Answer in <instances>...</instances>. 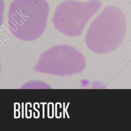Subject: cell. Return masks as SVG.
Masks as SVG:
<instances>
[{"instance_id": "6da1fadb", "label": "cell", "mask_w": 131, "mask_h": 131, "mask_svg": "<svg viewBox=\"0 0 131 131\" xmlns=\"http://www.w3.org/2000/svg\"><path fill=\"white\" fill-rule=\"evenodd\" d=\"M49 12L46 0H13L9 6L7 23L16 36L34 38L44 31Z\"/></svg>"}, {"instance_id": "3957f363", "label": "cell", "mask_w": 131, "mask_h": 131, "mask_svg": "<svg viewBox=\"0 0 131 131\" xmlns=\"http://www.w3.org/2000/svg\"><path fill=\"white\" fill-rule=\"evenodd\" d=\"M99 0H66L55 9L53 22L57 30L70 35L80 34L89 19L102 6Z\"/></svg>"}, {"instance_id": "7a4b0ae2", "label": "cell", "mask_w": 131, "mask_h": 131, "mask_svg": "<svg viewBox=\"0 0 131 131\" xmlns=\"http://www.w3.org/2000/svg\"><path fill=\"white\" fill-rule=\"evenodd\" d=\"M127 29L125 16L114 5L106 6L90 26L89 39H96L108 46V51L117 48L123 40Z\"/></svg>"}]
</instances>
